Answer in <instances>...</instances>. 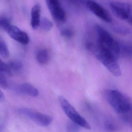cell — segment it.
Returning <instances> with one entry per match:
<instances>
[{"label": "cell", "mask_w": 132, "mask_h": 132, "mask_svg": "<svg viewBox=\"0 0 132 132\" xmlns=\"http://www.w3.org/2000/svg\"><path fill=\"white\" fill-rule=\"evenodd\" d=\"M96 30L98 35L97 44L118 59L120 56L118 41L115 39L109 32L100 26H96Z\"/></svg>", "instance_id": "3957f363"}, {"label": "cell", "mask_w": 132, "mask_h": 132, "mask_svg": "<svg viewBox=\"0 0 132 132\" xmlns=\"http://www.w3.org/2000/svg\"><path fill=\"white\" fill-rule=\"evenodd\" d=\"M31 24L34 29H36L40 26L41 7L39 4L34 5L31 10Z\"/></svg>", "instance_id": "9c48e42d"}, {"label": "cell", "mask_w": 132, "mask_h": 132, "mask_svg": "<svg viewBox=\"0 0 132 132\" xmlns=\"http://www.w3.org/2000/svg\"><path fill=\"white\" fill-rule=\"evenodd\" d=\"M61 35L64 38H70L73 36L74 32L73 30L70 29H64L61 31Z\"/></svg>", "instance_id": "d6986e66"}, {"label": "cell", "mask_w": 132, "mask_h": 132, "mask_svg": "<svg viewBox=\"0 0 132 132\" xmlns=\"http://www.w3.org/2000/svg\"><path fill=\"white\" fill-rule=\"evenodd\" d=\"M104 96L112 108L119 114H125L132 109L130 98L121 92L116 90L104 91Z\"/></svg>", "instance_id": "7a4b0ae2"}, {"label": "cell", "mask_w": 132, "mask_h": 132, "mask_svg": "<svg viewBox=\"0 0 132 132\" xmlns=\"http://www.w3.org/2000/svg\"><path fill=\"white\" fill-rule=\"evenodd\" d=\"M110 7L114 14L122 20L129 19L131 16V8L129 4L119 2L110 3Z\"/></svg>", "instance_id": "8992f818"}, {"label": "cell", "mask_w": 132, "mask_h": 132, "mask_svg": "<svg viewBox=\"0 0 132 132\" xmlns=\"http://www.w3.org/2000/svg\"><path fill=\"white\" fill-rule=\"evenodd\" d=\"M60 105L67 117L76 125L86 129H91L88 122L76 111L69 102L63 96L59 97Z\"/></svg>", "instance_id": "277c9868"}, {"label": "cell", "mask_w": 132, "mask_h": 132, "mask_svg": "<svg viewBox=\"0 0 132 132\" xmlns=\"http://www.w3.org/2000/svg\"><path fill=\"white\" fill-rule=\"evenodd\" d=\"M0 85L1 87L4 89H6L8 87V84L7 80L1 74L0 76Z\"/></svg>", "instance_id": "44dd1931"}, {"label": "cell", "mask_w": 132, "mask_h": 132, "mask_svg": "<svg viewBox=\"0 0 132 132\" xmlns=\"http://www.w3.org/2000/svg\"><path fill=\"white\" fill-rule=\"evenodd\" d=\"M17 90L19 93L32 97H36L39 94L38 89L29 83H24L18 87Z\"/></svg>", "instance_id": "30bf717a"}, {"label": "cell", "mask_w": 132, "mask_h": 132, "mask_svg": "<svg viewBox=\"0 0 132 132\" xmlns=\"http://www.w3.org/2000/svg\"><path fill=\"white\" fill-rule=\"evenodd\" d=\"M87 5L90 10L97 17L106 22H112V18L109 12L102 6L93 1H88Z\"/></svg>", "instance_id": "52a82bcc"}, {"label": "cell", "mask_w": 132, "mask_h": 132, "mask_svg": "<svg viewBox=\"0 0 132 132\" xmlns=\"http://www.w3.org/2000/svg\"><path fill=\"white\" fill-rule=\"evenodd\" d=\"M86 47L92 52L97 59L113 75L119 77L121 75V70L117 58L102 48L97 43H87Z\"/></svg>", "instance_id": "6da1fadb"}, {"label": "cell", "mask_w": 132, "mask_h": 132, "mask_svg": "<svg viewBox=\"0 0 132 132\" xmlns=\"http://www.w3.org/2000/svg\"><path fill=\"white\" fill-rule=\"evenodd\" d=\"M40 27L42 29L46 31H50L52 28V22L47 18H43L40 21Z\"/></svg>", "instance_id": "9a60e30c"}, {"label": "cell", "mask_w": 132, "mask_h": 132, "mask_svg": "<svg viewBox=\"0 0 132 132\" xmlns=\"http://www.w3.org/2000/svg\"><path fill=\"white\" fill-rule=\"evenodd\" d=\"M114 30L115 32L121 35H127L129 32V30L128 29L123 27H116L114 28Z\"/></svg>", "instance_id": "ffe728a7"}, {"label": "cell", "mask_w": 132, "mask_h": 132, "mask_svg": "<svg viewBox=\"0 0 132 132\" xmlns=\"http://www.w3.org/2000/svg\"><path fill=\"white\" fill-rule=\"evenodd\" d=\"M17 112L20 114L42 126H48L52 121V118L50 116L42 114L31 109L20 108L17 110Z\"/></svg>", "instance_id": "5b68a950"}, {"label": "cell", "mask_w": 132, "mask_h": 132, "mask_svg": "<svg viewBox=\"0 0 132 132\" xmlns=\"http://www.w3.org/2000/svg\"><path fill=\"white\" fill-rule=\"evenodd\" d=\"M48 9L52 15L59 10L63 8L59 0H45Z\"/></svg>", "instance_id": "7c38bea8"}, {"label": "cell", "mask_w": 132, "mask_h": 132, "mask_svg": "<svg viewBox=\"0 0 132 132\" xmlns=\"http://www.w3.org/2000/svg\"><path fill=\"white\" fill-rule=\"evenodd\" d=\"M8 65L11 70L15 71H19L22 69V63L18 60H12L9 63Z\"/></svg>", "instance_id": "2e32d148"}, {"label": "cell", "mask_w": 132, "mask_h": 132, "mask_svg": "<svg viewBox=\"0 0 132 132\" xmlns=\"http://www.w3.org/2000/svg\"><path fill=\"white\" fill-rule=\"evenodd\" d=\"M5 99V96L3 92L1 90L0 91V101L1 102L4 101Z\"/></svg>", "instance_id": "7402d4cb"}, {"label": "cell", "mask_w": 132, "mask_h": 132, "mask_svg": "<svg viewBox=\"0 0 132 132\" xmlns=\"http://www.w3.org/2000/svg\"><path fill=\"white\" fill-rule=\"evenodd\" d=\"M0 55L1 56L4 58H7L9 55V51L7 44L1 38L0 39Z\"/></svg>", "instance_id": "5bb4252c"}, {"label": "cell", "mask_w": 132, "mask_h": 132, "mask_svg": "<svg viewBox=\"0 0 132 132\" xmlns=\"http://www.w3.org/2000/svg\"><path fill=\"white\" fill-rule=\"evenodd\" d=\"M120 56L124 57H132V41L128 42H119Z\"/></svg>", "instance_id": "8fae6325"}, {"label": "cell", "mask_w": 132, "mask_h": 132, "mask_svg": "<svg viewBox=\"0 0 132 132\" xmlns=\"http://www.w3.org/2000/svg\"><path fill=\"white\" fill-rule=\"evenodd\" d=\"M11 25V22L8 19L4 16H1L0 18V27L1 28L6 31Z\"/></svg>", "instance_id": "ac0fdd59"}, {"label": "cell", "mask_w": 132, "mask_h": 132, "mask_svg": "<svg viewBox=\"0 0 132 132\" xmlns=\"http://www.w3.org/2000/svg\"><path fill=\"white\" fill-rule=\"evenodd\" d=\"M6 32L12 38L21 44L27 45L29 42L28 35L16 26L11 25Z\"/></svg>", "instance_id": "ba28073f"}, {"label": "cell", "mask_w": 132, "mask_h": 132, "mask_svg": "<svg viewBox=\"0 0 132 132\" xmlns=\"http://www.w3.org/2000/svg\"><path fill=\"white\" fill-rule=\"evenodd\" d=\"M0 72L1 73L4 74L9 77H11L12 75L11 70L9 65L2 60H1L0 62Z\"/></svg>", "instance_id": "e0dca14e"}, {"label": "cell", "mask_w": 132, "mask_h": 132, "mask_svg": "<svg viewBox=\"0 0 132 132\" xmlns=\"http://www.w3.org/2000/svg\"><path fill=\"white\" fill-rule=\"evenodd\" d=\"M36 60L41 65H44L48 62L49 59V53L45 49L41 50L36 54Z\"/></svg>", "instance_id": "4fadbf2b"}]
</instances>
